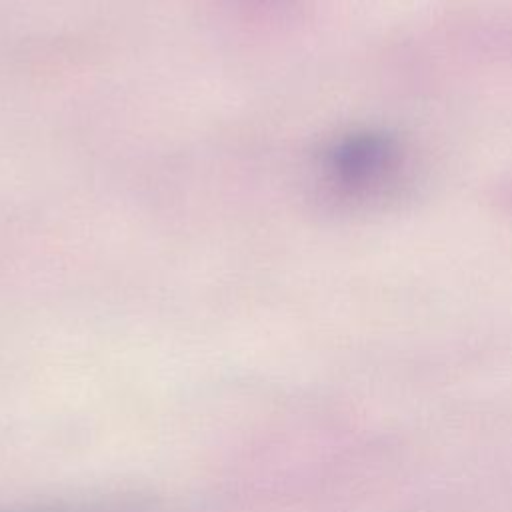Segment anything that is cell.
Returning <instances> with one entry per match:
<instances>
[{
  "label": "cell",
  "mask_w": 512,
  "mask_h": 512,
  "mask_svg": "<svg viewBox=\"0 0 512 512\" xmlns=\"http://www.w3.org/2000/svg\"><path fill=\"white\" fill-rule=\"evenodd\" d=\"M152 502L138 494H102L58 498L0 508V512H150Z\"/></svg>",
  "instance_id": "cell-1"
}]
</instances>
